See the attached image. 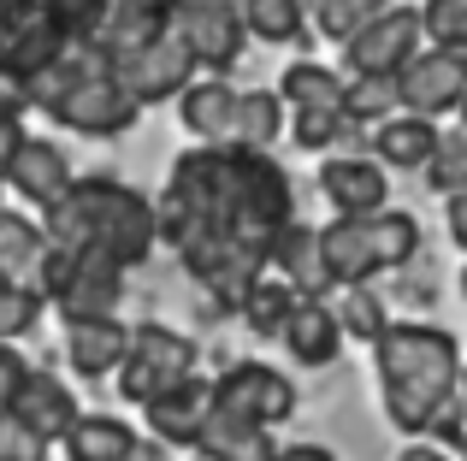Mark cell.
Segmentation results:
<instances>
[{
  "instance_id": "6da1fadb",
  "label": "cell",
  "mask_w": 467,
  "mask_h": 461,
  "mask_svg": "<svg viewBox=\"0 0 467 461\" xmlns=\"http://www.w3.org/2000/svg\"><path fill=\"white\" fill-rule=\"evenodd\" d=\"M462 367L467 349L456 332L444 325H420V320H390L385 337L373 343V373H379V396H385V420L402 438H426L438 426L450 403L462 391Z\"/></svg>"
},
{
  "instance_id": "7a4b0ae2",
  "label": "cell",
  "mask_w": 467,
  "mask_h": 461,
  "mask_svg": "<svg viewBox=\"0 0 467 461\" xmlns=\"http://www.w3.org/2000/svg\"><path fill=\"white\" fill-rule=\"evenodd\" d=\"M42 230L54 249H101L119 266H142L160 242V213L142 190L119 178H71L66 196L42 213Z\"/></svg>"
},
{
  "instance_id": "3957f363",
  "label": "cell",
  "mask_w": 467,
  "mask_h": 461,
  "mask_svg": "<svg viewBox=\"0 0 467 461\" xmlns=\"http://www.w3.org/2000/svg\"><path fill=\"white\" fill-rule=\"evenodd\" d=\"M18 101L47 113L59 130H78V137H125L142 118L137 95L119 83V71L95 54L89 42H71L47 59L36 77L18 83Z\"/></svg>"
},
{
  "instance_id": "277c9868",
  "label": "cell",
  "mask_w": 467,
  "mask_h": 461,
  "mask_svg": "<svg viewBox=\"0 0 467 461\" xmlns=\"http://www.w3.org/2000/svg\"><path fill=\"white\" fill-rule=\"evenodd\" d=\"M420 254V220L414 213H397V208H379V213H361V220H331L319 225V261H326V278L331 284H367L379 272H397Z\"/></svg>"
},
{
  "instance_id": "5b68a950",
  "label": "cell",
  "mask_w": 467,
  "mask_h": 461,
  "mask_svg": "<svg viewBox=\"0 0 467 461\" xmlns=\"http://www.w3.org/2000/svg\"><path fill=\"white\" fill-rule=\"evenodd\" d=\"M195 367H202V349H195L190 332L142 320V325H130V349H125V361H119L113 379H119V396H125V403L149 408L160 396H171V391H183V384L202 379Z\"/></svg>"
},
{
  "instance_id": "8992f818",
  "label": "cell",
  "mask_w": 467,
  "mask_h": 461,
  "mask_svg": "<svg viewBox=\"0 0 467 461\" xmlns=\"http://www.w3.org/2000/svg\"><path fill=\"white\" fill-rule=\"evenodd\" d=\"M42 296L66 325L71 320H107V313H119V296H125V266L101 249H54L47 242Z\"/></svg>"
},
{
  "instance_id": "52a82bcc",
  "label": "cell",
  "mask_w": 467,
  "mask_h": 461,
  "mask_svg": "<svg viewBox=\"0 0 467 461\" xmlns=\"http://www.w3.org/2000/svg\"><path fill=\"white\" fill-rule=\"evenodd\" d=\"M207 408L273 432L296 415V384H290V373L266 367V361H231L219 379H207Z\"/></svg>"
},
{
  "instance_id": "ba28073f",
  "label": "cell",
  "mask_w": 467,
  "mask_h": 461,
  "mask_svg": "<svg viewBox=\"0 0 467 461\" xmlns=\"http://www.w3.org/2000/svg\"><path fill=\"white\" fill-rule=\"evenodd\" d=\"M420 47H426L420 6H390L385 0V6L343 42V71H349V77H397Z\"/></svg>"
},
{
  "instance_id": "9c48e42d",
  "label": "cell",
  "mask_w": 467,
  "mask_h": 461,
  "mask_svg": "<svg viewBox=\"0 0 467 461\" xmlns=\"http://www.w3.org/2000/svg\"><path fill=\"white\" fill-rule=\"evenodd\" d=\"M462 95H467V54H462V47H420V54L397 71L402 113L444 118V113L462 107Z\"/></svg>"
},
{
  "instance_id": "30bf717a",
  "label": "cell",
  "mask_w": 467,
  "mask_h": 461,
  "mask_svg": "<svg viewBox=\"0 0 467 461\" xmlns=\"http://www.w3.org/2000/svg\"><path fill=\"white\" fill-rule=\"evenodd\" d=\"M113 71H119V83L137 95V107H166V101H178V95L190 89L202 66H195V54L178 42V36H160V42L137 47V54L113 59Z\"/></svg>"
},
{
  "instance_id": "8fae6325",
  "label": "cell",
  "mask_w": 467,
  "mask_h": 461,
  "mask_svg": "<svg viewBox=\"0 0 467 461\" xmlns=\"http://www.w3.org/2000/svg\"><path fill=\"white\" fill-rule=\"evenodd\" d=\"M160 36H171V6L166 0H107L101 24L89 30V47L113 66V59L137 54V47L160 42Z\"/></svg>"
},
{
  "instance_id": "7c38bea8",
  "label": "cell",
  "mask_w": 467,
  "mask_h": 461,
  "mask_svg": "<svg viewBox=\"0 0 467 461\" xmlns=\"http://www.w3.org/2000/svg\"><path fill=\"white\" fill-rule=\"evenodd\" d=\"M319 196L343 213V220H361V213L390 208V172L367 154H331L319 166Z\"/></svg>"
},
{
  "instance_id": "4fadbf2b",
  "label": "cell",
  "mask_w": 467,
  "mask_h": 461,
  "mask_svg": "<svg viewBox=\"0 0 467 461\" xmlns=\"http://www.w3.org/2000/svg\"><path fill=\"white\" fill-rule=\"evenodd\" d=\"M0 184H6L24 208H42L47 213L59 196H66V184H71V160L47 137H24V149L12 154V166L0 172Z\"/></svg>"
},
{
  "instance_id": "5bb4252c",
  "label": "cell",
  "mask_w": 467,
  "mask_h": 461,
  "mask_svg": "<svg viewBox=\"0 0 467 461\" xmlns=\"http://www.w3.org/2000/svg\"><path fill=\"white\" fill-rule=\"evenodd\" d=\"M285 349H290V361L296 367H331V361L343 355V325H337V308H326L319 296H302L296 308H290V320H285Z\"/></svg>"
},
{
  "instance_id": "9a60e30c",
  "label": "cell",
  "mask_w": 467,
  "mask_h": 461,
  "mask_svg": "<svg viewBox=\"0 0 467 461\" xmlns=\"http://www.w3.org/2000/svg\"><path fill=\"white\" fill-rule=\"evenodd\" d=\"M6 408H12V415H18L30 432H42L47 444H59V438L71 432V420L83 415L78 396H71V384L54 379V373H42V367H30V379L18 384V396H12Z\"/></svg>"
},
{
  "instance_id": "2e32d148",
  "label": "cell",
  "mask_w": 467,
  "mask_h": 461,
  "mask_svg": "<svg viewBox=\"0 0 467 461\" xmlns=\"http://www.w3.org/2000/svg\"><path fill=\"white\" fill-rule=\"evenodd\" d=\"M125 349H130V325L119 320V313L66 325V367L78 373V379H107V373H119Z\"/></svg>"
},
{
  "instance_id": "e0dca14e",
  "label": "cell",
  "mask_w": 467,
  "mask_h": 461,
  "mask_svg": "<svg viewBox=\"0 0 467 461\" xmlns=\"http://www.w3.org/2000/svg\"><path fill=\"white\" fill-rule=\"evenodd\" d=\"M266 272H278L296 296H326L331 278H326V261H319V230L290 220L285 230L273 237V254H266Z\"/></svg>"
},
{
  "instance_id": "ac0fdd59",
  "label": "cell",
  "mask_w": 467,
  "mask_h": 461,
  "mask_svg": "<svg viewBox=\"0 0 467 461\" xmlns=\"http://www.w3.org/2000/svg\"><path fill=\"white\" fill-rule=\"evenodd\" d=\"M373 160L385 172H426L438 149V118H420V113H390L385 125H373Z\"/></svg>"
},
{
  "instance_id": "d6986e66",
  "label": "cell",
  "mask_w": 467,
  "mask_h": 461,
  "mask_svg": "<svg viewBox=\"0 0 467 461\" xmlns=\"http://www.w3.org/2000/svg\"><path fill=\"white\" fill-rule=\"evenodd\" d=\"M237 83H225L213 71V77H195L190 89L178 95V118L183 130H190L195 142H231V118H237Z\"/></svg>"
},
{
  "instance_id": "ffe728a7",
  "label": "cell",
  "mask_w": 467,
  "mask_h": 461,
  "mask_svg": "<svg viewBox=\"0 0 467 461\" xmlns=\"http://www.w3.org/2000/svg\"><path fill=\"white\" fill-rule=\"evenodd\" d=\"M59 450H66V461H130V456H142V432L130 426V420L95 408V415L71 420V432L59 438Z\"/></svg>"
},
{
  "instance_id": "44dd1931",
  "label": "cell",
  "mask_w": 467,
  "mask_h": 461,
  "mask_svg": "<svg viewBox=\"0 0 467 461\" xmlns=\"http://www.w3.org/2000/svg\"><path fill=\"white\" fill-rule=\"evenodd\" d=\"M195 456L202 461H273L278 444L266 426H249V420H231V415H202V432H195Z\"/></svg>"
},
{
  "instance_id": "7402d4cb",
  "label": "cell",
  "mask_w": 467,
  "mask_h": 461,
  "mask_svg": "<svg viewBox=\"0 0 467 461\" xmlns=\"http://www.w3.org/2000/svg\"><path fill=\"white\" fill-rule=\"evenodd\" d=\"M202 415H207V379H195V384H183V391H171V396H160V403L142 408L149 432L160 444H171V450H195Z\"/></svg>"
},
{
  "instance_id": "603a6c76",
  "label": "cell",
  "mask_w": 467,
  "mask_h": 461,
  "mask_svg": "<svg viewBox=\"0 0 467 461\" xmlns=\"http://www.w3.org/2000/svg\"><path fill=\"white\" fill-rule=\"evenodd\" d=\"M42 261H47V230L30 213H6L0 208V278L42 290Z\"/></svg>"
},
{
  "instance_id": "cb8c5ba5",
  "label": "cell",
  "mask_w": 467,
  "mask_h": 461,
  "mask_svg": "<svg viewBox=\"0 0 467 461\" xmlns=\"http://www.w3.org/2000/svg\"><path fill=\"white\" fill-rule=\"evenodd\" d=\"M285 95L278 89H243L237 95V118H231V142H243V149H266V142L285 137Z\"/></svg>"
},
{
  "instance_id": "d4e9b609",
  "label": "cell",
  "mask_w": 467,
  "mask_h": 461,
  "mask_svg": "<svg viewBox=\"0 0 467 461\" xmlns=\"http://www.w3.org/2000/svg\"><path fill=\"white\" fill-rule=\"evenodd\" d=\"M361 137H367V125H355L343 107H296L290 113V142L308 154H331V149L361 142Z\"/></svg>"
},
{
  "instance_id": "484cf974",
  "label": "cell",
  "mask_w": 467,
  "mask_h": 461,
  "mask_svg": "<svg viewBox=\"0 0 467 461\" xmlns=\"http://www.w3.org/2000/svg\"><path fill=\"white\" fill-rule=\"evenodd\" d=\"M243 30H249V42L290 47V42H302L314 24H308V6H302V0H243Z\"/></svg>"
},
{
  "instance_id": "4316f807",
  "label": "cell",
  "mask_w": 467,
  "mask_h": 461,
  "mask_svg": "<svg viewBox=\"0 0 467 461\" xmlns=\"http://www.w3.org/2000/svg\"><path fill=\"white\" fill-rule=\"evenodd\" d=\"M343 89H349V77H337L319 59H290L285 77H278V95H285L290 113L296 107H343Z\"/></svg>"
},
{
  "instance_id": "83f0119b",
  "label": "cell",
  "mask_w": 467,
  "mask_h": 461,
  "mask_svg": "<svg viewBox=\"0 0 467 461\" xmlns=\"http://www.w3.org/2000/svg\"><path fill=\"white\" fill-rule=\"evenodd\" d=\"M296 302H302V296L285 284V278H266V272H261V278L249 284V296L237 302V313H243V325H249V332H261V337H278Z\"/></svg>"
},
{
  "instance_id": "f1b7e54d",
  "label": "cell",
  "mask_w": 467,
  "mask_h": 461,
  "mask_svg": "<svg viewBox=\"0 0 467 461\" xmlns=\"http://www.w3.org/2000/svg\"><path fill=\"white\" fill-rule=\"evenodd\" d=\"M343 113H349L355 125H385L390 113H402L397 77H349V89H343Z\"/></svg>"
},
{
  "instance_id": "f546056e",
  "label": "cell",
  "mask_w": 467,
  "mask_h": 461,
  "mask_svg": "<svg viewBox=\"0 0 467 461\" xmlns=\"http://www.w3.org/2000/svg\"><path fill=\"white\" fill-rule=\"evenodd\" d=\"M302 6H308V24L326 36V42H349L385 0H302Z\"/></svg>"
},
{
  "instance_id": "4dcf8cb0",
  "label": "cell",
  "mask_w": 467,
  "mask_h": 461,
  "mask_svg": "<svg viewBox=\"0 0 467 461\" xmlns=\"http://www.w3.org/2000/svg\"><path fill=\"white\" fill-rule=\"evenodd\" d=\"M337 325H343V337L379 343V337H385V325H390V313H385V302H379L367 284H349V290H343V302H337Z\"/></svg>"
},
{
  "instance_id": "1f68e13d",
  "label": "cell",
  "mask_w": 467,
  "mask_h": 461,
  "mask_svg": "<svg viewBox=\"0 0 467 461\" xmlns=\"http://www.w3.org/2000/svg\"><path fill=\"white\" fill-rule=\"evenodd\" d=\"M47 296L36 284H18V278H0V343H18L36 320H42Z\"/></svg>"
},
{
  "instance_id": "d6a6232c",
  "label": "cell",
  "mask_w": 467,
  "mask_h": 461,
  "mask_svg": "<svg viewBox=\"0 0 467 461\" xmlns=\"http://www.w3.org/2000/svg\"><path fill=\"white\" fill-rule=\"evenodd\" d=\"M426 184L438 196H462L467 190V130H438V149L426 160Z\"/></svg>"
},
{
  "instance_id": "836d02e7",
  "label": "cell",
  "mask_w": 467,
  "mask_h": 461,
  "mask_svg": "<svg viewBox=\"0 0 467 461\" xmlns=\"http://www.w3.org/2000/svg\"><path fill=\"white\" fill-rule=\"evenodd\" d=\"M420 24H426V42L432 47H462L467 54V0H426Z\"/></svg>"
},
{
  "instance_id": "e575fe53",
  "label": "cell",
  "mask_w": 467,
  "mask_h": 461,
  "mask_svg": "<svg viewBox=\"0 0 467 461\" xmlns=\"http://www.w3.org/2000/svg\"><path fill=\"white\" fill-rule=\"evenodd\" d=\"M54 444L42 438V432H30L12 408H0V461H47Z\"/></svg>"
},
{
  "instance_id": "d590c367",
  "label": "cell",
  "mask_w": 467,
  "mask_h": 461,
  "mask_svg": "<svg viewBox=\"0 0 467 461\" xmlns=\"http://www.w3.org/2000/svg\"><path fill=\"white\" fill-rule=\"evenodd\" d=\"M42 12H47V18H54L66 36H71V42H89V30L101 24L107 0H42Z\"/></svg>"
},
{
  "instance_id": "8d00e7d4",
  "label": "cell",
  "mask_w": 467,
  "mask_h": 461,
  "mask_svg": "<svg viewBox=\"0 0 467 461\" xmlns=\"http://www.w3.org/2000/svg\"><path fill=\"white\" fill-rule=\"evenodd\" d=\"M18 95H0V172H6L12 166V154L24 149V137H30V130H24V118H18Z\"/></svg>"
},
{
  "instance_id": "74e56055",
  "label": "cell",
  "mask_w": 467,
  "mask_h": 461,
  "mask_svg": "<svg viewBox=\"0 0 467 461\" xmlns=\"http://www.w3.org/2000/svg\"><path fill=\"white\" fill-rule=\"evenodd\" d=\"M30 367H36V361L24 355L18 343H0V408H6L12 396H18V384L30 379Z\"/></svg>"
},
{
  "instance_id": "f35d334b",
  "label": "cell",
  "mask_w": 467,
  "mask_h": 461,
  "mask_svg": "<svg viewBox=\"0 0 467 461\" xmlns=\"http://www.w3.org/2000/svg\"><path fill=\"white\" fill-rule=\"evenodd\" d=\"M444 225H450V242L467 254V190L462 196H444Z\"/></svg>"
},
{
  "instance_id": "ab89813d",
  "label": "cell",
  "mask_w": 467,
  "mask_h": 461,
  "mask_svg": "<svg viewBox=\"0 0 467 461\" xmlns=\"http://www.w3.org/2000/svg\"><path fill=\"white\" fill-rule=\"evenodd\" d=\"M273 461H337V456H331L326 444H290V450H278Z\"/></svg>"
},
{
  "instance_id": "60d3db41",
  "label": "cell",
  "mask_w": 467,
  "mask_h": 461,
  "mask_svg": "<svg viewBox=\"0 0 467 461\" xmlns=\"http://www.w3.org/2000/svg\"><path fill=\"white\" fill-rule=\"evenodd\" d=\"M397 461H456L450 450H438V444H409V450H402Z\"/></svg>"
},
{
  "instance_id": "b9f144b4",
  "label": "cell",
  "mask_w": 467,
  "mask_h": 461,
  "mask_svg": "<svg viewBox=\"0 0 467 461\" xmlns=\"http://www.w3.org/2000/svg\"><path fill=\"white\" fill-rule=\"evenodd\" d=\"M171 12H213V6H237L243 12V0H166Z\"/></svg>"
},
{
  "instance_id": "7bdbcfd3",
  "label": "cell",
  "mask_w": 467,
  "mask_h": 461,
  "mask_svg": "<svg viewBox=\"0 0 467 461\" xmlns=\"http://www.w3.org/2000/svg\"><path fill=\"white\" fill-rule=\"evenodd\" d=\"M456 113H462V130H467V95H462V107H456Z\"/></svg>"
},
{
  "instance_id": "ee69618b",
  "label": "cell",
  "mask_w": 467,
  "mask_h": 461,
  "mask_svg": "<svg viewBox=\"0 0 467 461\" xmlns=\"http://www.w3.org/2000/svg\"><path fill=\"white\" fill-rule=\"evenodd\" d=\"M462 296H467V266H462Z\"/></svg>"
},
{
  "instance_id": "f6af8a7d",
  "label": "cell",
  "mask_w": 467,
  "mask_h": 461,
  "mask_svg": "<svg viewBox=\"0 0 467 461\" xmlns=\"http://www.w3.org/2000/svg\"><path fill=\"white\" fill-rule=\"evenodd\" d=\"M130 461H149V456H130Z\"/></svg>"
},
{
  "instance_id": "bcb514c9",
  "label": "cell",
  "mask_w": 467,
  "mask_h": 461,
  "mask_svg": "<svg viewBox=\"0 0 467 461\" xmlns=\"http://www.w3.org/2000/svg\"><path fill=\"white\" fill-rule=\"evenodd\" d=\"M0 190H6V184H0Z\"/></svg>"
}]
</instances>
